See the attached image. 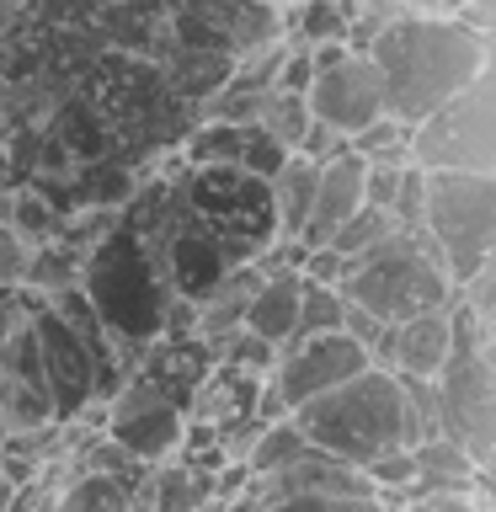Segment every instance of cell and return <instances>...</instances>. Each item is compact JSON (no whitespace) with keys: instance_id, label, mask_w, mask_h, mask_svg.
<instances>
[{"instance_id":"6da1fadb","label":"cell","mask_w":496,"mask_h":512,"mask_svg":"<svg viewBox=\"0 0 496 512\" xmlns=\"http://www.w3.org/2000/svg\"><path fill=\"white\" fill-rule=\"evenodd\" d=\"M368 59L384 80V112L416 128L491 70V38L454 16H395L374 38Z\"/></svg>"},{"instance_id":"7a4b0ae2","label":"cell","mask_w":496,"mask_h":512,"mask_svg":"<svg viewBox=\"0 0 496 512\" xmlns=\"http://www.w3.org/2000/svg\"><path fill=\"white\" fill-rule=\"evenodd\" d=\"M294 427L315 454H326L347 470H363L368 459L411 448L406 406H400V379L384 368H363L358 379L336 384L331 395L310 400L294 411Z\"/></svg>"},{"instance_id":"3957f363","label":"cell","mask_w":496,"mask_h":512,"mask_svg":"<svg viewBox=\"0 0 496 512\" xmlns=\"http://www.w3.org/2000/svg\"><path fill=\"white\" fill-rule=\"evenodd\" d=\"M352 310L374 315L379 326H400L411 315H432L454 299V283L443 278L438 251L427 246V235H390L374 251L347 256L342 262V283H336Z\"/></svg>"},{"instance_id":"277c9868","label":"cell","mask_w":496,"mask_h":512,"mask_svg":"<svg viewBox=\"0 0 496 512\" xmlns=\"http://www.w3.org/2000/svg\"><path fill=\"white\" fill-rule=\"evenodd\" d=\"M448 326H454V352L438 374V416L443 438L470 454L475 470H491L496 459V363H491V320L448 299Z\"/></svg>"},{"instance_id":"5b68a950","label":"cell","mask_w":496,"mask_h":512,"mask_svg":"<svg viewBox=\"0 0 496 512\" xmlns=\"http://www.w3.org/2000/svg\"><path fill=\"white\" fill-rule=\"evenodd\" d=\"M80 294L91 299V310L102 315L112 336H128L139 347H150L160 336V320L171 304L166 278L150 267V256L139 251V240L123 224L80 256Z\"/></svg>"},{"instance_id":"8992f818","label":"cell","mask_w":496,"mask_h":512,"mask_svg":"<svg viewBox=\"0 0 496 512\" xmlns=\"http://www.w3.org/2000/svg\"><path fill=\"white\" fill-rule=\"evenodd\" d=\"M422 235L438 251L448 283H470L480 267L496 262V176H454L427 171Z\"/></svg>"},{"instance_id":"52a82bcc","label":"cell","mask_w":496,"mask_h":512,"mask_svg":"<svg viewBox=\"0 0 496 512\" xmlns=\"http://www.w3.org/2000/svg\"><path fill=\"white\" fill-rule=\"evenodd\" d=\"M411 166L454 171V176H496V80L491 70L411 128Z\"/></svg>"},{"instance_id":"ba28073f","label":"cell","mask_w":496,"mask_h":512,"mask_svg":"<svg viewBox=\"0 0 496 512\" xmlns=\"http://www.w3.org/2000/svg\"><path fill=\"white\" fill-rule=\"evenodd\" d=\"M310 54H315V80H310V91H304V107H310L315 123L342 128L352 139L358 128L384 118V80L374 70V59L347 54L342 43L310 48Z\"/></svg>"},{"instance_id":"9c48e42d","label":"cell","mask_w":496,"mask_h":512,"mask_svg":"<svg viewBox=\"0 0 496 512\" xmlns=\"http://www.w3.org/2000/svg\"><path fill=\"white\" fill-rule=\"evenodd\" d=\"M102 438L112 448H123L134 464H166V459H176V443H182V411L134 374L107 400Z\"/></svg>"},{"instance_id":"30bf717a","label":"cell","mask_w":496,"mask_h":512,"mask_svg":"<svg viewBox=\"0 0 496 512\" xmlns=\"http://www.w3.org/2000/svg\"><path fill=\"white\" fill-rule=\"evenodd\" d=\"M0 416H6L11 432L54 422L43 363H38V336H32V315L16 310V299L6 310V326H0Z\"/></svg>"},{"instance_id":"8fae6325","label":"cell","mask_w":496,"mask_h":512,"mask_svg":"<svg viewBox=\"0 0 496 512\" xmlns=\"http://www.w3.org/2000/svg\"><path fill=\"white\" fill-rule=\"evenodd\" d=\"M32 336H38V363H43V384H48L54 422H75V416L91 406V390H96L91 352L64 331V320L48 310V304L32 315Z\"/></svg>"},{"instance_id":"7c38bea8","label":"cell","mask_w":496,"mask_h":512,"mask_svg":"<svg viewBox=\"0 0 496 512\" xmlns=\"http://www.w3.org/2000/svg\"><path fill=\"white\" fill-rule=\"evenodd\" d=\"M448 352H454V326H448V304H443L432 315H411L400 326H390L374 368H384L395 379H438Z\"/></svg>"},{"instance_id":"4fadbf2b","label":"cell","mask_w":496,"mask_h":512,"mask_svg":"<svg viewBox=\"0 0 496 512\" xmlns=\"http://www.w3.org/2000/svg\"><path fill=\"white\" fill-rule=\"evenodd\" d=\"M208 368H214V352H208V342H198V336H155V342L144 347V358H139L134 374L187 416L192 395H198V384L208 379Z\"/></svg>"},{"instance_id":"5bb4252c","label":"cell","mask_w":496,"mask_h":512,"mask_svg":"<svg viewBox=\"0 0 496 512\" xmlns=\"http://www.w3.org/2000/svg\"><path fill=\"white\" fill-rule=\"evenodd\" d=\"M363 208V160L358 155H342L331 166H320V182H315V208H310V224H304V246L320 251L331 246V235Z\"/></svg>"},{"instance_id":"9a60e30c","label":"cell","mask_w":496,"mask_h":512,"mask_svg":"<svg viewBox=\"0 0 496 512\" xmlns=\"http://www.w3.org/2000/svg\"><path fill=\"white\" fill-rule=\"evenodd\" d=\"M256 283H262V278H256V267H230L198 304H192V336L208 342V347L224 342V336H235L240 320H246V304L256 294Z\"/></svg>"},{"instance_id":"2e32d148","label":"cell","mask_w":496,"mask_h":512,"mask_svg":"<svg viewBox=\"0 0 496 512\" xmlns=\"http://www.w3.org/2000/svg\"><path fill=\"white\" fill-rule=\"evenodd\" d=\"M0 224H6V230L22 240L27 251H38V246H48V240H59L64 208L48 198L43 187L11 182V187H0Z\"/></svg>"},{"instance_id":"e0dca14e","label":"cell","mask_w":496,"mask_h":512,"mask_svg":"<svg viewBox=\"0 0 496 512\" xmlns=\"http://www.w3.org/2000/svg\"><path fill=\"white\" fill-rule=\"evenodd\" d=\"M299 283L304 278H262V283H256V294H251V304H246L240 331H251L256 342H267L272 352L288 347L294 320H299Z\"/></svg>"},{"instance_id":"ac0fdd59","label":"cell","mask_w":496,"mask_h":512,"mask_svg":"<svg viewBox=\"0 0 496 512\" xmlns=\"http://www.w3.org/2000/svg\"><path fill=\"white\" fill-rule=\"evenodd\" d=\"M315 182H320V171L304 166L299 155H288L283 171L267 182L272 230H278V240H299V235H304V224H310V208H315Z\"/></svg>"},{"instance_id":"d6986e66","label":"cell","mask_w":496,"mask_h":512,"mask_svg":"<svg viewBox=\"0 0 496 512\" xmlns=\"http://www.w3.org/2000/svg\"><path fill=\"white\" fill-rule=\"evenodd\" d=\"M139 475H96L70 464V475H64V486L54 496V512H134Z\"/></svg>"},{"instance_id":"ffe728a7","label":"cell","mask_w":496,"mask_h":512,"mask_svg":"<svg viewBox=\"0 0 496 512\" xmlns=\"http://www.w3.org/2000/svg\"><path fill=\"white\" fill-rule=\"evenodd\" d=\"M411 464H416V486L411 496L422 491H459V486H475V480H486V470H475L470 454H464L459 443L448 438H427L411 448Z\"/></svg>"},{"instance_id":"44dd1931","label":"cell","mask_w":496,"mask_h":512,"mask_svg":"<svg viewBox=\"0 0 496 512\" xmlns=\"http://www.w3.org/2000/svg\"><path fill=\"white\" fill-rule=\"evenodd\" d=\"M310 454V443H304V432L294 427V416H283V422H267L262 432L251 438V448L240 454V464H246V475H272V470H288L294 459Z\"/></svg>"},{"instance_id":"7402d4cb","label":"cell","mask_w":496,"mask_h":512,"mask_svg":"<svg viewBox=\"0 0 496 512\" xmlns=\"http://www.w3.org/2000/svg\"><path fill=\"white\" fill-rule=\"evenodd\" d=\"M347 150L363 160V166H406L411 160V128L400 118H374L368 128H358V134L347 139Z\"/></svg>"},{"instance_id":"603a6c76","label":"cell","mask_w":496,"mask_h":512,"mask_svg":"<svg viewBox=\"0 0 496 512\" xmlns=\"http://www.w3.org/2000/svg\"><path fill=\"white\" fill-rule=\"evenodd\" d=\"M347 22H352V0H299L294 38H288V43H299V48L342 43L347 38Z\"/></svg>"},{"instance_id":"cb8c5ba5","label":"cell","mask_w":496,"mask_h":512,"mask_svg":"<svg viewBox=\"0 0 496 512\" xmlns=\"http://www.w3.org/2000/svg\"><path fill=\"white\" fill-rule=\"evenodd\" d=\"M251 128H262V134L272 144H283L288 155L299 150V139H304V128H310V107H304V96H283V91H272L262 112H256V123Z\"/></svg>"},{"instance_id":"d4e9b609","label":"cell","mask_w":496,"mask_h":512,"mask_svg":"<svg viewBox=\"0 0 496 512\" xmlns=\"http://www.w3.org/2000/svg\"><path fill=\"white\" fill-rule=\"evenodd\" d=\"M342 310H347V299L336 294V288L299 283V320H294V336H288V342H304V336L342 331Z\"/></svg>"},{"instance_id":"484cf974","label":"cell","mask_w":496,"mask_h":512,"mask_svg":"<svg viewBox=\"0 0 496 512\" xmlns=\"http://www.w3.org/2000/svg\"><path fill=\"white\" fill-rule=\"evenodd\" d=\"M390 235H400V230H395V219L384 214V208H368V203H363L358 214H352V219L342 224V230L331 235V251L347 262V256H363V251H374L379 240H390Z\"/></svg>"},{"instance_id":"4316f807","label":"cell","mask_w":496,"mask_h":512,"mask_svg":"<svg viewBox=\"0 0 496 512\" xmlns=\"http://www.w3.org/2000/svg\"><path fill=\"white\" fill-rule=\"evenodd\" d=\"M390 512H491V491H486V480L459 486V491H422V496H406Z\"/></svg>"},{"instance_id":"83f0119b","label":"cell","mask_w":496,"mask_h":512,"mask_svg":"<svg viewBox=\"0 0 496 512\" xmlns=\"http://www.w3.org/2000/svg\"><path fill=\"white\" fill-rule=\"evenodd\" d=\"M422 203H427V171L406 166V176H400V192H395V203H390V219H395L400 235H416V230H422Z\"/></svg>"},{"instance_id":"f1b7e54d","label":"cell","mask_w":496,"mask_h":512,"mask_svg":"<svg viewBox=\"0 0 496 512\" xmlns=\"http://www.w3.org/2000/svg\"><path fill=\"white\" fill-rule=\"evenodd\" d=\"M256 512H390V507L379 496H288V502H272Z\"/></svg>"},{"instance_id":"f546056e","label":"cell","mask_w":496,"mask_h":512,"mask_svg":"<svg viewBox=\"0 0 496 512\" xmlns=\"http://www.w3.org/2000/svg\"><path fill=\"white\" fill-rule=\"evenodd\" d=\"M299 160H304V166H331V160H342V155H352L347 150V134H342V128H326V123H315L310 118V128H304V139H299V150H294Z\"/></svg>"},{"instance_id":"4dcf8cb0","label":"cell","mask_w":496,"mask_h":512,"mask_svg":"<svg viewBox=\"0 0 496 512\" xmlns=\"http://www.w3.org/2000/svg\"><path fill=\"white\" fill-rule=\"evenodd\" d=\"M310 80H315V54H310V48H299V43H288V54L278 64V86H272V91L304 96V91H310Z\"/></svg>"},{"instance_id":"1f68e13d","label":"cell","mask_w":496,"mask_h":512,"mask_svg":"<svg viewBox=\"0 0 496 512\" xmlns=\"http://www.w3.org/2000/svg\"><path fill=\"white\" fill-rule=\"evenodd\" d=\"M406 166H411V160H406ZM406 166H363V203L390 214V203H395V192H400V176H406Z\"/></svg>"},{"instance_id":"d6a6232c","label":"cell","mask_w":496,"mask_h":512,"mask_svg":"<svg viewBox=\"0 0 496 512\" xmlns=\"http://www.w3.org/2000/svg\"><path fill=\"white\" fill-rule=\"evenodd\" d=\"M27 246L16 240L6 224H0V288H22V278H27Z\"/></svg>"},{"instance_id":"836d02e7","label":"cell","mask_w":496,"mask_h":512,"mask_svg":"<svg viewBox=\"0 0 496 512\" xmlns=\"http://www.w3.org/2000/svg\"><path fill=\"white\" fill-rule=\"evenodd\" d=\"M11 502H16V486H11L6 475H0V512H11Z\"/></svg>"},{"instance_id":"e575fe53","label":"cell","mask_w":496,"mask_h":512,"mask_svg":"<svg viewBox=\"0 0 496 512\" xmlns=\"http://www.w3.org/2000/svg\"><path fill=\"white\" fill-rule=\"evenodd\" d=\"M11 438V427H6V416H0V443H6Z\"/></svg>"}]
</instances>
